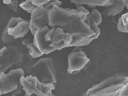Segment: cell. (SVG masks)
I'll list each match as a JSON object with an SVG mask.
<instances>
[{
  "instance_id": "7",
  "label": "cell",
  "mask_w": 128,
  "mask_h": 96,
  "mask_svg": "<svg viewBox=\"0 0 128 96\" xmlns=\"http://www.w3.org/2000/svg\"><path fill=\"white\" fill-rule=\"evenodd\" d=\"M90 62L88 58L80 47H75L68 55V68L69 74H77L82 70Z\"/></svg>"
},
{
  "instance_id": "6",
  "label": "cell",
  "mask_w": 128,
  "mask_h": 96,
  "mask_svg": "<svg viewBox=\"0 0 128 96\" xmlns=\"http://www.w3.org/2000/svg\"><path fill=\"white\" fill-rule=\"evenodd\" d=\"M22 76H24V72L20 68L10 70L8 74L0 73V96L15 90Z\"/></svg>"
},
{
  "instance_id": "18",
  "label": "cell",
  "mask_w": 128,
  "mask_h": 96,
  "mask_svg": "<svg viewBox=\"0 0 128 96\" xmlns=\"http://www.w3.org/2000/svg\"><path fill=\"white\" fill-rule=\"evenodd\" d=\"M34 58H32V57H30L29 60H27L25 63H22V64L19 67V68L23 70L24 72V75L25 74H28V76L30 75V70L31 67L35 63L34 62Z\"/></svg>"
},
{
  "instance_id": "20",
  "label": "cell",
  "mask_w": 128,
  "mask_h": 96,
  "mask_svg": "<svg viewBox=\"0 0 128 96\" xmlns=\"http://www.w3.org/2000/svg\"><path fill=\"white\" fill-rule=\"evenodd\" d=\"M2 40H3V42H4V44H9V43H11V42H13L15 39L13 38V36H10L8 34L7 30L5 28L4 32H3V34H2Z\"/></svg>"
},
{
  "instance_id": "21",
  "label": "cell",
  "mask_w": 128,
  "mask_h": 96,
  "mask_svg": "<svg viewBox=\"0 0 128 96\" xmlns=\"http://www.w3.org/2000/svg\"><path fill=\"white\" fill-rule=\"evenodd\" d=\"M7 7L8 8L14 12L15 13H19V8H18V2L17 0L12 1L10 3V4H7Z\"/></svg>"
},
{
  "instance_id": "5",
  "label": "cell",
  "mask_w": 128,
  "mask_h": 96,
  "mask_svg": "<svg viewBox=\"0 0 128 96\" xmlns=\"http://www.w3.org/2000/svg\"><path fill=\"white\" fill-rule=\"evenodd\" d=\"M55 26H52V29L46 34L45 39L50 42V47L55 50H61L68 47L72 40V36L68 33H65L62 27L56 28Z\"/></svg>"
},
{
  "instance_id": "17",
  "label": "cell",
  "mask_w": 128,
  "mask_h": 96,
  "mask_svg": "<svg viewBox=\"0 0 128 96\" xmlns=\"http://www.w3.org/2000/svg\"><path fill=\"white\" fill-rule=\"evenodd\" d=\"M26 48L29 50V55L32 57V58H36L41 56L42 54H44L36 48L34 43H30L26 45Z\"/></svg>"
},
{
  "instance_id": "13",
  "label": "cell",
  "mask_w": 128,
  "mask_h": 96,
  "mask_svg": "<svg viewBox=\"0 0 128 96\" xmlns=\"http://www.w3.org/2000/svg\"><path fill=\"white\" fill-rule=\"evenodd\" d=\"M124 7V0H115V3L112 6L105 7L102 10L103 16H115L123 11Z\"/></svg>"
},
{
  "instance_id": "27",
  "label": "cell",
  "mask_w": 128,
  "mask_h": 96,
  "mask_svg": "<svg viewBox=\"0 0 128 96\" xmlns=\"http://www.w3.org/2000/svg\"><path fill=\"white\" fill-rule=\"evenodd\" d=\"M24 96H48L46 94H45L44 93L42 92V91H38V93L36 94H32L31 96H28L27 94H25Z\"/></svg>"
},
{
  "instance_id": "19",
  "label": "cell",
  "mask_w": 128,
  "mask_h": 96,
  "mask_svg": "<svg viewBox=\"0 0 128 96\" xmlns=\"http://www.w3.org/2000/svg\"><path fill=\"white\" fill-rule=\"evenodd\" d=\"M89 16L91 17L92 19L95 21L96 24L99 26L102 22V18H101V14L100 12L98 11L97 9L94 8L90 12Z\"/></svg>"
},
{
  "instance_id": "31",
  "label": "cell",
  "mask_w": 128,
  "mask_h": 96,
  "mask_svg": "<svg viewBox=\"0 0 128 96\" xmlns=\"http://www.w3.org/2000/svg\"></svg>"
},
{
  "instance_id": "1",
  "label": "cell",
  "mask_w": 128,
  "mask_h": 96,
  "mask_svg": "<svg viewBox=\"0 0 128 96\" xmlns=\"http://www.w3.org/2000/svg\"><path fill=\"white\" fill-rule=\"evenodd\" d=\"M62 28L65 33H68L72 36V40L68 47L87 46L99 37L82 19H76Z\"/></svg>"
},
{
  "instance_id": "4",
  "label": "cell",
  "mask_w": 128,
  "mask_h": 96,
  "mask_svg": "<svg viewBox=\"0 0 128 96\" xmlns=\"http://www.w3.org/2000/svg\"><path fill=\"white\" fill-rule=\"evenodd\" d=\"M23 60V54L16 47L8 46L0 50V73H5L9 68L14 66L19 68Z\"/></svg>"
},
{
  "instance_id": "29",
  "label": "cell",
  "mask_w": 128,
  "mask_h": 96,
  "mask_svg": "<svg viewBox=\"0 0 128 96\" xmlns=\"http://www.w3.org/2000/svg\"><path fill=\"white\" fill-rule=\"evenodd\" d=\"M12 1H14V0H3V2L4 3V4H10V3Z\"/></svg>"
},
{
  "instance_id": "2",
  "label": "cell",
  "mask_w": 128,
  "mask_h": 96,
  "mask_svg": "<svg viewBox=\"0 0 128 96\" xmlns=\"http://www.w3.org/2000/svg\"><path fill=\"white\" fill-rule=\"evenodd\" d=\"M86 16L87 15L75 9L63 8L57 5H54L48 13L49 26L63 27L77 19H82L84 20Z\"/></svg>"
},
{
  "instance_id": "3",
  "label": "cell",
  "mask_w": 128,
  "mask_h": 96,
  "mask_svg": "<svg viewBox=\"0 0 128 96\" xmlns=\"http://www.w3.org/2000/svg\"><path fill=\"white\" fill-rule=\"evenodd\" d=\"M30 75L35 76L40 83H56V74L52 60L51 58H42L32 66Z\"/></svg>"
},
{
  "instance_id": "11",
  "label": "cell",
  "mask_w": 128,
  "mask_h": 96,
  "mask_svg": "<svg viewBox=\"0 0 128 96\" xmlns=\"http://www.w3.org/2000/svg\"><path fill=\"white\" fill-rule=\"evenodd\" d=\"M50 31L48 26L36 31L34 35V44L43 54H49L55 51L54 48L50 46V42H47L45 39V35Z\"/></svg>"
},
{
  "instance_id": "16",
  "label": "cell",
  "mask_w": 128,
  "mask_h": 96,
  "mask_svg": "<svg viewBox=\"0 0 128 96\" xmlns=\"http://www.w3.org/2000/svg\"><path fill=\"white\" fill-rule=\"evenodd\" d=\"M117 29L119 32H128V14H124L119 18L117 23Z\"/></svg>"
},
{
  "instance_id": "15",
  "label": "cell",
  "mask_w": 128,
  "mask_h": 96,
  "mask_svg": "<svg viewBox=\"0 0 128 96\" xmlns=\"http://www.w3.org/2000/svg\"><path fill=\"white\" fill-rule=\"evenodd\" d=\"M72 3L76 4H87L88 6H104L108 0H70Z\"/></svg>"
},
{
  "instance_id": "8",
  "label": "cell",
  "mask_w": 128,
  "mask_h": 96,
  "mask_svg": "<svg viewBox=\"0 0 128 96\" xmlns=\"http://www.w3.org/2000/svg\"><path fill=\"white\" fill-rule=\"evenodd\" d=\"M48 12L49 10H47L42 6H36L31 14L29 28L34 36L36 31L49 26Z\"/></svg>"
},
{
  "instance_id": "28",
  "label": "cell",
  "mask_w": 128,
  "mask_h": 96,
  "mask_svg": "<svg viewBox=\"0 0 128 96\" xmlns=\"http://www.w3.org/2000/svg\"><path fill=\"white\" fill-rule=\"evenodd\" d=\"M30 43H32V42H31L30 39H29V38H26V39H24L22 41V44H24V45H27V44H30Z\"/></svg>"
},
{
  "instance_id": "12",
  "label": "cell",
  "mask_w": 128,
  "mask_h": 96,
  "mask_svg": "<svg viewBox=\"0 0 128 96\" xmlns=\"http://www.w3.org/2000/svg\"><path fill=\"white\" fill-rule=\"evenodd\" d=\"M19 82L22 86V89L26 92V94L28 96L36 94L38 91H42L40 83L35 76L32 75L26 77L22 76L19 80Z\"/></svg>"
},
{
  "instance_id": "25",
  "label": "cell",
  "mask_w": 128,
  "mask_h": 96,
  "mask_svg": "<svg viewBox=\"0 0 128 96\" xmlns=\"http://www.w3.org/2000/svg\"><path fill=\"white\" fill-rule=\"evenodd\" d=\"M120 90H116L115 92H112V93L108 94L106 95H102V96H99V95H94V96H118V93H119Z\"/></svg>"
},
{
  "instance_id": "14",
  "label": "cell",
  "mask_w": 128,
  "mask_h": 96,
  "mask_svg": "<svg viewBox=\"0 0 128 96\" xmlns=\"http://www.w3.org/2000/svg\"><path fill=\"white\" fill-rule=\"evenodd\" d=\"M32 3L35 6H42L44 8L50 10L54 5L60 6L62 2L59 0H31Z\"/></svg>"
},
{
  "instance_id": "10",
  "label": "cell",
  "mask_w": 128,
  "mask_h": 96,
  "mask_svg": "<svg viewBox=\"0 0 128 96\" xmlns=\"http://www.w3.org/2000/svg\"><path fill=\"white\" fill-rule=\"evenodd\" d=\"M30 22L20 18H12L10 19L6 29L8 34L14 39L23 37L29 32Z\"/></svg>"
},
{
  "instance_id": "22",
  "label": "cell",
  "mask_w": 128,
  "mask_h": 96,
  "mask_svg": "<svg viewBox=\"0 0 128 96\" xmlns=\"http://www.w3.org/2000/svg\"><path fill=\"white\" fill-rule=\"evenodd\" d=\"M22 92V86L21 85L20 82H19L18 87L16 88L15 90H14L13 91H12L11 92L7 94L8 96H16V95L19 94H20Z\"/></svg>"
},
{
  "instance_id": "24",
  "label": "cell",
  "mask_w": 128,
  "mask_h": 96,
  "mask_svg": "<svg viewBox=\"0 0 128 96\" xmlns=\"http://www.w3.org/2000/svg\"><path fill=\"white\" fill-rule=\"evenodd\" d=\"M76 6H77V9H76V10H77V11L83 12V14H86V15H88L89 14H90V12H89L88 10H86L85 8L83 7V6H82V5H80V4H76Z\"/></svg>"
},
{
  "instance_id": "26",
  "label": "cell",
  "mask_w": 128,
  "mask_h": 96,
  "mask_svg": "<svg viewBox=\"0 0 128 96\" xmlns=\"http://www.w3.org/2000/svg\"><path fill=\"white\" fill-rule=\"evenodd\" d=\"M114 3H115V0H108L107 3H106L104 6H102V7L105 8L107 7V6H112V5H113V4H114Z\"/></svg>"
},
{
  "instance_id": "23",
  "label": "cell",
  "mask_w": 128,
  "mask_h": 96,
  "mask_svg": "<svg viewBox=\"0 0 128 96\" xmlns=\"http://www.w3.org/2000/svg\"><path fill=\"white\" fill-rule=\"evenodd\" d=\"M118 96H128V83H126L120 88Z\"/></svg>"
},
{
  "instance_id": "30",
  "label": "cell",
  "mask_w": 128,
  "mask_h": 96,
  "mask_svg": "<svg viewBox=\"0 0 128 96\" xmlns=\"http://www.w3.org/2000/svg\"><path fill=\"white\" fill-rule=\"evenodd\" d=\"M124 6L126 8H128V0H124Z\"/></svg>"
},
{
  "instance_id": "9",
  "label": "cell",
  "mask_w": 128,
  "mask_h": 96,
  "mask_svg": "<svg viewBox=\"0 0 128 96\" xmlns=\"http://www.w3.org/2000/svg\"><path fill=\"white\" fill-rule=\"evenodd\" d=\"M128 78L127 76L119 74V73H116L113 76L105 79L99 84H96L92 86V88H90L84 94L83 96H92L99 90L112 87V86H117L119 84H125L126 83H128Z\"/></svg>"
}]
</instances>
